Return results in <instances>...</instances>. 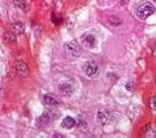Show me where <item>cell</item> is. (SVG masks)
Returning a JSON list of instances; mask_svg holds the SVG:
<instances>
[{
  "label": "cell",
  "instance_id": "cell-12",
  "mask_svg": "<svg viewBox=\"0 0 156 138\" xmlns=\"http://www.w3.org/2000/svg\"><path fill=\"white\" fill-rule=\"evenodd\" d=\"M151 108H152L154 111H156V97L151 99Z\"/></svg>",
  "mask_w": 156,
  "mask_h": 138
},
{
  "label": "cell",
  "instance_id": "cell-9",
  "mask_svg": "<svg viewBox=\"0 0 156 138\" xmlns=\"http://www.w3.org/2000/svg\"><path fill=\"white\" fill-rule=\"evenodd\" d=\"M13 3H15V5L19 8V9H21V11H29V5L24 2V0H13Z\"/></svg>",
  "mask_w": 156,
  "mask_h": 138
},
{
  "label": "cell",
  "instance_id": "cell-10",
  "mask_svg": "<svg viewBox=\"0 0 156 138\" xmlns=\"http://www.w3.org/2000/svg\"><path fill=\"white\" fill-rule=\"evenodd\" d=\"M60 92H62L64 96H68V95H71L72 92V88L70 84H62L60 85Z\"/></svg>",
  "mask_w": 156,
  "mask_h": 138
},
{
  "label": "cell",
  "instance_id": "cell-13",
  "mask_svg": "<svg viewBox=\"0 0 156 138\" xmlns=\"http://www.w3.org/2000/svg\"><path fill=\"white\" fill-rule=\"evenodd\" d=\"M154 55H155V57H156V47H155V50H154Z\"/></svg>",
  "mask_w": 156,
  "mask_h": 138
},
{
  "label": "cell",
  "instance_id": "cell-5",
  "mask_svg": "<svg viewBox=\"0 0 156 138\" xmlns=\"http://www.w3.org/2000/svg\"><path fill=\"white\" fill-rule=\"evenodd\" d=\"M67 50L70 51L71 54H73V57L79 55V54H80V51H81L80 46H77V44H76L75 41H73V42H68V44H67Z\"/></svg>",
  "mask_w": 156,
  "mask_h": 138
},
{
  "label": "cell",
  "instance_id": "cell-8",
  "mask_svg": "<svg viewBox=\"0 0 156 138\" xmlns=\"http://www.w3.org/2000/svg\"><path fill=\"white\" fill-rule=\"evenodd\" d=\"M25 31V25L23 23H16L13 24V27H12V33L15 34H20Z\"/></svg>",
  "mask_w": 156,
  "mask_h": 138
},
{
  "label": "cell",
  "instance_id": "cell-1",
  "mask_svg": "<svg viewBox=\"0 0 156 138\" xmlns=\"http://www.w3.org/2000/svg\"><path fill=\"white\" fill-rule=\"evenodd\" d=\"M155 12L154 4H151L150 2H143L140 4H138L136 7V16L142 20H146L147 17H150Z\"/></svg>",
  "mask_w": 156,
  "mask_h": 138
},
{
  "label": "cell",
  "instance_id": "cell-4",
  "mask_svg": "<svg viewBox=\"0 0 156 138\" xmlns=\"http://www.w3.org/2000/svg\"><path fill=\"white\" fill-rule=\"evenodd\" d=\"M16 70H17V72H19V75H21V76H28V66L24 62L17 61L16 62Z\"/></svg>",
  "mask_w": 156,
  "mask_h": 138
},
{
  "label": "cell",
  "instance_id": "cell-11",
  "mask_svg": "<svg viewBox=\"0 0 156 138\" xmlns=\"http://www.w3.org/2000/svg\"><path fill=\"white\" fill-rule=\"evenodd\" d=\"M4 38H5V41L8 42V44H15V41H16V38H15V36L13 34H9V33H5L4 34Z\"/></svg>",
  "mask_w": 156,
  "mask_h": 138
},
{
  "label": "cell",
  "instance_id": "cell-2",
  "mask_svg": "<svg viewBox=\"0 0 156 138\" xmlns=\"http://www.w3.org/2000/svg\"><path fill=\"white\" fill-rule=\"evenodd\" d=\"M80 42H81V44H83L85 47H88V49H92V47L96 46V38H94V36H90V34H85V36H81Z\"/></svg>",
  "mask_w": 156,
  "mask_h": 138
},
{
  "label": "cell",
  "instance_id": "cell-7",
  "mask_svg": "<svg viewBox=\"0 0 156 138\" xmlns=\"http://www.w3.org/2000/svg\"><path fill=\"white\" fill-rule=\"evenodd\" d=\"M75 124H76L75 120H73L72 117H70V116H67V117L63 118V121H62V128H64V129H71V128L75 126Z\"/></svg>",
  "mask_w": 156,
  "mask_h": 138
},
{
  "label": "cell",
  "instance_id": "cell-3",
  "mask_svg": "<svg viewBox=\"0 0 156 138\" xmlns=\"http://www.w3.org/2000/svg\"><path fill=\"white\" fill-rule=\"evenodd\" d=\"M97 71H98V67H97V64L94 63V62H88V63H85V66H84V72L88 76H94L97 74Z\"/></svg>",
  "mask_w": 156,
  "mask_h": 138
},
{
  "label": "cell",
  "instance_id": "cell-6",
  "mask_svg": "<svg viewBox=\"0 0 156 138\" xmlns=\"http://www.w3.org/2000/svg\"><path fill=\"white\" fill-rule=\"evenodd\" d=\"M45 103L47 105H51V107L60 105V100L55 97L54 95H45Z\"/></svg>",
  "mask_w": 156,
  "mask_h": 138
}]
</instances>
